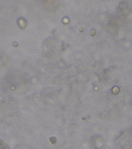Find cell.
I'll list each match as a JSON object with an SVG mask.
<instances>
[{
  "instance_id": "1",
  "label": "cell",
  "mask_w": 132,
  "mask_h": 149,
  "mask_svg": "<svg viewBox=\"0 0 132 149\" xmlns=\"http://www.w3.org/2000/svg\"><path fill=\"white\" fill-rule=\"evenodd\" d=\"M12 45L15 47H17L19 45V44L17 41H14L12 43Z\"/></svg>"
},
{
  "instance_id": "2",
  "label": "cell",
  "mask_w": 132,
  "mask_h": 149,
  "mask_svg": "<svg viewBox=\"0 0 132 149\" xmlns=\"http://www.w3.org/2000/svg\"><path fill=\"white\" fill-rule=\"evenodd\" d=\"M79 30L80 31V32H82L83 31V27H81V28H79Z\"/></svg>"
}]
</instances>
